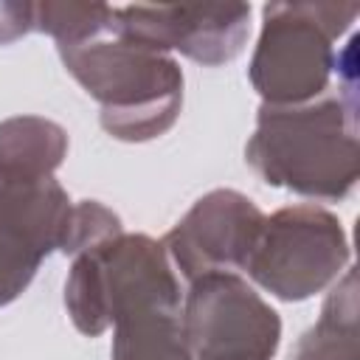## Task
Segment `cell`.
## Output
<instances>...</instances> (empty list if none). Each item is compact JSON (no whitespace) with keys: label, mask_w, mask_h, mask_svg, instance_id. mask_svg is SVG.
Here are the masks:
<instances>
[{"label":"cell","mask_w":360,"mask_h":360,"mask_svg":"<svg viewBox=\"0 0 360 360\" xmlns=\"http://www.w3.org/2000/svg\"><path fill=\"white\" fill-rule=\"evenodd\" d=\"M245 160L273 188L318 202L346 200L360 177L354 90L295 107L262 104Z\"/></svg>","instance_id":"cell-1"},{"label":"cell","mask_w":360,"mask_h":360,"mask_svg":"<svg viewBox=\"0 0 360 360\" xmlns=\"http://www.w3.org/2000/svg\"><path fill=\"white\" fill-rule=\"evenodd\" d=\"M65 70L98 101L101 129L124 143L166 135L183 110V68L174 56L115 34L56 48Z\"/></svg>","instance_id":"cell-2"},{"label":"cell","mask_w":360,"mask_h":360,"mask_svg":"<svg viewBox=\"0 0 360 360\" xmlns=\"http://www.w3.org/2000/svg\"><path fill=\"white\" fill-rule=\"evenodd\" d=\"M357 3H267L248 79L262 104L295 107L321 98L338 62L335 42L357 20Z\"/></svg>","instance_id":"cell-3"},{"label":"cell","mask_w":360,"mask_h":360,"mask_svg":"<svg viewBox=\"0 0 360 360\" xmlns=\"http://www.w3.org/2000/svg\"><path fill=\"white\" fill-rule=\"evenodd\" d=\"M155 301L180 304L183 292L163 245L149 233H118L73 256L65 309L82 335L98 338L124 309Z\"/></svg>","instance_id":"cell-4"},{"label":"cell","mask_w":360,"mask_h":360,"mask_svg":"<svg viewBox=\"0 0 360 360\" xmlns=\"http://www.w3.org/2000/svg\"><path fill=\"white\" fill-rule=\"evenodd\" d=\"M349 267L352 248L338 214L298 202L264 217L245 273L273 298L301 304L329 290Z\"/></svg>","instance_id":"cell-5"},{"label":"cell","mask_w":360,"mask_h":360,"mask_svg":"<svg viewBox=\"0 0 360 360\" xmlns=\"http://www.w3.org/2000/svg\"><path fill=\"white\" fill-rule=\"evenodd\" d=\"M180 321L194 360H273L281 343L278 312L231 270L191 278Z\"/></svg>","instance_id":"cell-6"},{"label":"cell","mask_w":360,"mask_h":360,"mask_svg":"<svg viewBox=\"0 0 360 360\" xmlns=\"http://www.w3.org/2000/svg\"><path fill=\"white\" fill-rule=\"evenodd\" d=\"M70 205L53 174H0V307L14 304L59 250Z\"/></svg>","instance_id":"cell-7"},{"label":"cell","mask_w":360,"mask_h":360,"mask_svg":"<svg viewBox=\"0 0 360 360\" xmlns=\"http://www.w3.org/2000/svg\"><path fill=\"white\" fill-rule=\"evenodd\" d=\"M115 34L143 48L219 68L233 62L250 37V3H194V6H121Z\"/></svg>","instance_id":"cell-8"},{"label":"cell","mask_w":360,"mask_h":360,"mask_svg":"<svg viewBox=\"0 0 360 360\" xmlns=\"http://www.w3.org/2000/svg\"><path fill=\"white\" fill-rule=\"evenodd\" d=\"M264 225L262 208L236 188H211L160 239L172 267L186 278L214 270H245Z\"/></svg>","instance_id":"cell-9"},{"label":"cell","mask_w":360,"mask_h":360,"mask_svg":"<svg viewBox=\"0 0 360 360\" xmlns=\"http://www.w3.org/2000/svg\"><path fill=\"white\" fill-rule=\"evenodd\" d=\"M180 304H138L115 315L110 360H194Z\"/></svg>","instance_id":"cell-10"},{"label":"cell","mask_w":360,"mask_h":360,"mask_svg":"<svg viewBox=\"0 0 360 360\" xmlns=\"http://www.w3.org/2000/svg\"><path fill=\"white\" fill-rule=\"evenodd\" d=\"M357 273L349 267L326 292L318 321L295 340L290 360H357Z\"/></svg>","instance_id":"cell-11"},{"label":"cell","mask_w":360,"mask_h":360,"mask_svg":"<svg viewBox=\"0 0 360 360\" xmlns=\"http://www.w3.org/2000/svg\"><path fill=\"white\" fill-rule=\"evenodd\" d=\"M68 129L45 115L0 121V174H53L68 158Z\"/></svg>","instance_id":"cell-12"},{"label":"cell","mask_w":360,"mask_h":360,"mask_svg":"<svg viewBox=\"0 0 360 360\" xmlns=\"http://www.w3.org/2000/svg\"><path fill=\"white\" fill-rule=\"evenodd\" d=\"M115 28V6L104 3H34V31L48 34L56 48L104 37Z\"/></svg>","instance_id":"cell-13"},{"label":"cell","mask_w":360,"mask_h":360,"mask_svg":"<svg viewBox=\"0 0 360 360\" xmlns=\"http://www.w3.org/2000/svg\"><path fill=\"white\" fill-rule=\"evenodd\" d=\"M118 233H124V222L112 208H107L98 200H79L70 205L59 253L79 256V253H84V250H90V248H96V245H101Z\"/></svg>","instance_id":"cell-14"},{"label":"cell","mask_w":360,"mask_h":360,"mask_svg":"<svg viewBox=\"0 0 360 360\" xmlns=\"http://www.w3.org/2000/svg\"><path fill=\"white\" fill-rule=\"evenodd\" d=\"M34 31V3L0 0V45H11Z\"/></svg>","instance_id":"cell-15"}]
</instances>
